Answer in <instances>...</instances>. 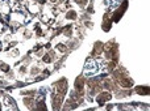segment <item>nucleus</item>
I'll return each mask as SVG.
<instances>
[{
    "label": "nucleus",
    "instance_id": "obj_1",
    "mask_svg": "<svg viewBox=\"0 0 150 111\" xmlns=\"http://www.w3.org/2000/svg\"><path fill=\"white\" fill-rule=\"evenodd\" d=\"M120 1H121V0H111V5H112V8H116V5H119V4H120Z\"/></svg>",
    "mask_w": 150,
    "mask_h": 111
}]
</instances>
